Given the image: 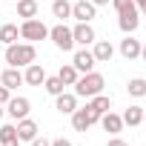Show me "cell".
<instances>
[{"label":"cell","mask_w":146,"mask_h":146,"mask_svg":"<svg viewBox=\"0 0 146 146\" xmlns=\"http://www.w3.org/2000/svg\"><path fill=\"white\" fill-rule=\"evenodd\" d=\"M103 86H106L103 75H98V72L92 69V72H86V75L78 78V83H75V95H78V98H95V95L103 92Z\"/></svg>","instance_id":"obj_2"},{"label":"cell","mask_w":146,"mask_h":146,"mask_svg":"<svg viewBox=\"0 0 146 146\" xmlns=\"http://www.w3.org/2000/svg\"><path fill=\"white\" fill-rule=\"evenodd\" d=\"M6 112H9V117H12V120H23V117H29L32 103H29V98H9Z\"/></svg>","instance_id":"obj_7"},{"label":"cell","mask_w":146,"mask_h":146,"mask_svg":"<svg viewBox=\"0 0 146 146\" xmlns=\"http://www.w3.org/2000/svg\"><path fill=\"white\" fill-rule=\"evenodd\" d=\"M17 37H20V26L17 23H3V26H0V43H3V46L17 43Z\"/></svg>","instance_id":"obj_20"},{"label":"cell","mask_w":146,"mask_h":146,"mask_svg":"<svg viewBox=\"0 0 146 146\" xmlns=\"http://www.w3.org/2000/svg\"><path fill=\"white\" fill-rule=\"evenodd\" d=\"M54 106H57V112H60V115H72V112L78 109V95H75V92H60Z\"/></svg>","instance_id":"obj_12"},{"label":"cell","mask_w":146,"mask_h":146,"mask_svg":"<svg viewBox=\"0 0 146 146\" xmlns=\"http://www.w3.org/2000/svg\"><path fill=\"white\" fill-rule=\"evenodd\" d=\"M43 80H46L43 66H40V63H29L26 72H23V83H29V86H43Z\"/></svg>","instance_id":"obj_10"},{"label":"cell","mask_w":146,"mask_h":146,"mask_svg":"<svg viewBox=\"0 0 146 146\" xmlns=\"http://www.w3.org/2000/svg\"><path fill=\"white\" fill-rule=\"evenodd\" d=\"M20 137H17V126L15 123H3L0 126V146H17Z\"/></svg>","instance_id":"obj_19"},{"label":"cell","mask_w":146,"mask_h":146,"mask_svg":"<svg viewBox=\"0 0 146 146\" xmlns=\"http://www.w3.org/2000/svg\"><path fill=\"white\" fill-rule=\"evenodd\" d=\"M112 6H115V12L120 15V12H126V9L135 6V0H112Z\"/></svg>","instance_id":"obj_27"},{"label":"cell","mask_w":146,"mask_h":146,"mask_svg":"<svg viewBox=\"0 0 146 146\" xmlns=\"http://www.w3.org/2000/svg\"><path fill=\"white\" fill-rule=\"evenodd\" d=\"M37 60V49L32 46V43H12V46H6V63L9 66H29V63H35Z\"/></svg>","instance_id":"obj_1"},{"label":"cell","mask_w":146,"mask_h":146,"mask_svg":"<svg viewBox=\"0 0 146 146\" xmlns=\"http://www.w3.org/2000/svg\"><path fill=\"white\" fill-rule=\"evenodd\" d=\"M126 92H129L132 98H143V95H146V80H143V78H132V80L126 83Z\"/></svg>","instance_id":"obj_25"},{"label":"cell","mask_w":146,"mask_h":146,"mask_svg":"<svg viewBox=\"0 0 146 146\" xmlns=\"http://www.w3.org/2000/svg\"><path fill=\"white\" fill-rule=\"evenodd\" d=\"M95 6H106V3H112V0H92Z\"/></svg>","instance_id":"obj_32"},{"label":"cell","mask_w":146,"mask_h":146,"mask_svg":"<svg viewBox=\"0 0 146 146\" xmlns=\"http://www.w3.org/2000/svg\"><path fill=\"white\" fill-rule=\"evenodd\" d=\"M95 12H98V6L92 3V0H78V3H72V17H75L78 23H92Z\"/></svg>","instance_id":"obj_6"},{"label":"cell","mask_w":146,"mask_h":146,"mask_svg":"<svg viewBox=\"0 0 146 146\" xmlns=\"http://www.w3.org/2000/svg\"><path fill=\"white\" fill-rule=\"evenodd\" d=\"M15 126H17V137H20V140H35L37 132H40V126H37L32 117H23V120H17Z\"/></svg>","instance_id":"obj_11"},{"label":"cell","mask_w":146,"mask_h":146,"mask_svg":"<svg viewBox=\"0 0 146 146\" xmlns=\"http://www.w3.org/2000/svg\"><path fill=\"white\" fill-rule=\"evenodd\" d=\"M57 78L63 80V86H75V83H78V78H80V72H78L75 66H72V63H66V66H60Z\"/></svg>","instance_id":"obj_21"},{"label":"cell","mask_w":146,"mask_h":146,"mask_svg":"<svg viewBox=\"0 0 146 146\" xmlns=\"http://www.w3.org/2000/svg\"><path fill=\"white\" fill-rule=\"evenodd\" d=\"M20 37L23 40H43V37H49V29L43 26V20H37V17H29V20H23L20 23Z\"/></svg>","instance_id":"obj_4"},{"label":"cell","mask_w":146,"mask_h":146,"mask_svg":"<svg viewBox=\"0 0 146 146\" xmlns=\"http://www.w3.org/2000/svg\"><path fill=\"white\" fill-rule=\"evenodd\" d=\"M137 12H140V15H146V3H140V6H137Z\"/></svg>","instance_id":"obj_33"},{"label":"cell","mask_w":146,"mask_h":146,"mask_svg":"<svg viewBox=\"0 0 146 146\" xmlns=\"http://www.w3.org/2000/svg\"><path fill=\"white\" fill-rule=\"evenodd\" d=\"M140 3H146V0H135V6H140Z\"/></svg>","instance_id":"obj_36"},{"label":"cell","mask_w":146,"mask_h":146,"mask_svg":"<svg viewBox=\"0 0 146 146\" xmlns=\"http://www.w3.org/2000/svg\"><path fill=\"white\" fill-rule=\"evenodd\" d=\"M52 15L60 17V23H63L66 17H72V3H69V0H54V3H52Z\"/></svg>","instance_id":"obj_24"},{"label":"cell","mask_w":146,"mask_h":146,"mask_svg":"<svg viewBox=\"0 0 146 146\" xmlns=\"http://www.w3.org/2000/svg\"><path fill=\"white\" fill-rule=\"evenodd\" d=\"M0 83H3L6 89H17V86L23 83V72H20L17 66H9L3 75H0Z\"/></svg>","instance_id":"obj_14"},{"label":"cell","mask_w":146,"mask_h":146,"mask_svg":"<svg viewBox=\"0 0 146 146\" xmlns=\"http://www.w3.org/2000/svg\"><path fill=\"white\" fill-rule=\"evenodd\" d=\"M117 26H120V32L132 35V32L140 26V12H137V6H132V9L120 12V15H117Z\"/></svg>","instance_id":"obj_8"},{"label":"cell","mask_w":146,"mask_h":146,"mask_svg":"<svg viewBox=\"0 0 146 146\" xmlns=\"http://www.w3.org/2000/svg\"><path fill=\"white\" fill-rule=\"evenodd\" d=\"M49 37H52V43L60 52H72V49H75V37H72V29L66 23H57L54 29H49Z\"/></svg>","instance_id":"obj_3"},{"label":"cell","mask_w":146,"mask_h":146,"mask_svg":"<svg viewBox=\"0 0 146 146\" xmlns=\"http://www.w3.org/2000/svg\"><path fill=\"white\" fill-rule=\"evenodd\" d=\"M52 146H72L66 137H57V140H52Z\"/></svg>","instance_id":"obj_31"},{"label":"cell","mask_w":146,"mask_h":146,"mask_svg":"<svg viewBox=\"0 0 146 146\" xmlns=\"http://www.w3.org/2000/svg\"><path fill=\"white\" fill-rule=\"evenodd\" d=\"M140 57H143V63H146V46H143V49H140Z\"/></svg>","instance_id":"obj_34"},{"label":"cell","mask_w":146,"mask_h":146,"mask_svg":"<svg viewBox=\"0 0 146 146\" xmlns=\"http://www.w3.org/2000/svg\"><path fill=\"white\" fill-rule=\"evenodd\" d=\"M72 37H75V43H80V46H89V43H95V29L89 23H78L72 29Z\"/></svg>","instance_id":"obj_13"},{"label":"cell","mask_w":146,"mask_h":146,"mask_svg":"<svg viewBox=\"0 0 146 146\" xmlns=\"http://www.w3.org/2000/svg\"><path fill=\"white\" fill-rule=\"evenodd\" d=\"M3 112H6V106H3V103H0V120H3Z\"/></svg>","instance_id":"obj_35"},{"label":"cell","mask_w":146,"mask_h":146,"mask_svg":"<svg viewBox=\"0 0 146 146\" xmlns=\"http://www.w3.org/2000/svg\"><path fill=\"white\" fill-rule=\"evenodd\" d=\"M95 54L89 52V49H80V52H75V57H72V66H75L80 75H86V72H92L95 69Z\"/></svg>","instance_id":"obj_9"},{"label":"cell","mask_w":146,"mask_h":146,"mask_svg":"<svg viewBox=\"0 0 146 146\" xmlns=\"http://www.w3.org/2000/svg\"><path fill=\"white\" fill-rule=\"evenodd\" d=\"M98 120H100V115H95L89 106H83V109H75V112H72V126H75V132H86V129H92Z\"/></svg>","instance_id":"obj_5"},{"label":"cell","mask_w":146,"mask_h":146,"mask_svg":"<svg viewBox=\"0 0 146 146\" xmlns=\"http://www.w3.org/2000/svg\"><path fill=\"white\" fill-rule=\"evenodd\" d=\"M140 49H143V46H140V40H135L132 35H129L126 40H120V54H123L126 60H135V57H140Z\"/></svg>","instance_id":"obj_16"},{"label":"cell","mask_w":146,"mask_h":146,"mask_svg":"<svg viewBox=\"0 0 146 146\" xmlns=\"http://www.w3.org/2000/svg\"><path fill=\"white\" fill-rule=\"evenodd\" d=\"M120 117H123V126H126V123H129V126H137V123H143V109H140V106H129Z\"/></svg>","instance_id":"obj_23"},{"label":"cell","mask_w":146,"mask_h":146,"mask_svg":"<svg viewBox=\"0 0 146 146\" xmlns=\"http://www.w3.org/2000/svg\"><path fill=\"white\" fill-rule=\"evenodd\" d=\"M9 98H12V89H6L3 83H0V103L6 106V103H9Z\"/></svg>","instance_id":"obj_28"},{"label":"cell","mask_w":146,"mask_h":146,"mask_svg":"<svg viewBox=\"0 0 146 146\" xmlns=\"http://www.w3.org/2000/svg\"><path fill=\"white\" fill-rule=\"evenodd\" d=\"M92 54H95V60H98V63H109V60H112V54H115V46H112L109 40H95Z\"/></svg>","instance_id":"obj_15"},{"label":"cell","mask_w":146,"mask_h":146,"mask_svg":"<svg viewBox=\"0 0 146 146\" xmlns=\"http://www.w3.org/2000/svg\"><path fill=\"white\" fill-rule=\"evenodd\" d=\"M32 146H52V140H46V137H35V140H29Z\"/></svg>","instance_id":"obj_29"},{"label":"cell","mask_w":146,"mask_h":146,"mask_svg":"<svg viewBox=\"0 0 146 146\" xmlns=\"http://www.w3.org/2000/svg\"><path fill=\"white\" fill-rule=\"evenodd\" d=\"M100 126H103L106 132H112V135H117V132L123 129V117H120V115H115V112L109 109L106 115H100Z\"/></svg>","instance_id":"obj_18"},{"label":"cell","mask_w":146,"mask_h":146,"mask_svg":"<svg viewBox=\"0 0 146 146\" xmlns=\"http://www.w3.org/2000/svg\"><path fill=\"white\" fill-rule=\"evenodd\" d=\"M86 106H89V109H92L95 115H106V112L112 109V98L100 92V95H95V98H89V103H86Z\"/></svg>","instance_id":"obj_17"},{"label":"cell","mask_w":146,"mask_h":146,"mask_svg":"<svg viewBox=\"0 0 146 146\" xmlns=\"http://www.w3.org/2000/svg\"><path fill=\"white\" fill-rule=\"evenodd\" d=\"M143 123H146V109H143Z\"/></svg>","instance_id":"obj_37"},{"label":"cell","mask_w":146,"mask_h":146,"mask_svg":"<svg viewBox=\"0 0 146 146\" xmlns=\"http://www.w3.org/2000/svg\"><path fill=\"white\" fill-rule=\"evenodd\" d=\"M43 89H46L49 95H54V98H57V95H60V92H63L66 86H63V80H60V78L54 75V78H46V80H43Z\"/></svg>","instance_id":"obj_26"},{"label":"cell","mask_w":146,"mask_h":146,"mask_svg":"<svg viewBox=\"0 0 146 146\" xmlns=\"http://www.w3.org/2000/svg\"><path fill=\"white\" fill-rule=\"evenodd\" d=\"M106 146H129V143H126V140H120V137H112Z\"/></svg>","instance_id":"obj_30"},{"label":"cell","mask_w":146,"mask_h":146,"mask_svg":"<svg viewBox=\"0 0 146 146\" xmlns=\"http://www.w3.org/2000/svg\"><path fill=\"white\" fill-rule=\"evenodd\" d=\"M17 17H37V0H17Z\"/></svg>","instance_id":"obj_22"}]
</instances>
